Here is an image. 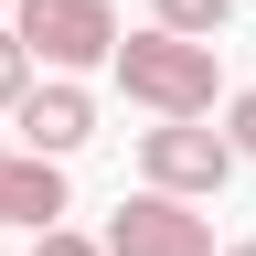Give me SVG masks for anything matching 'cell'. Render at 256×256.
Masks as SVG:
<instances>
[{"label": "cell", "mask_w": 256, "mask_h": 256, "mask_svg": "<svg viewBox=\"0 0 256 256\" xmlns=\"http://www.w3.org/2000/svg\"><path fill=\"white\" fill-rule=\"evenodd\" d=\"M32 256H107V246H96V235H75V224H54V235L32 246Z\"/></svg>", "instance_id": "10"}, {"label": "cell", "mask_w": 256, "mask_h": 256, "mask_svg": "<svg viewBox=\"0 0 256 256\" xmlns=\"http://www.w3.org/2000/svg\"><path fill=\"white\" fill-rule=\"evenodd\" d=\"M11 128H22V150H32V160H75V150L96 139V96H86L75 75H43V86L11 107Z\"/></svg>", "instance_id": "5"}, {"label": "cell", "mask_w": 256, "mask_h": 256, "mask_svg": "<svg viewBox=\"0 0 256 256\" xmlns=\"http://www.w3.org/2000/svg\"><path fill=\"white\" fill-rule=\"evenodd\" d=\"M32 86H43V75H32V54H22V32L0 22V107H22Z\"/></svg>", "instance_id": "8"}, {"label": "cell", "mask_w": 256, "mask_h": 256, "mask_svg": "<svg viewBox=\"0 0 256 256\" xmlns=\"http://www.w3.org/2000/svg\"><path fill=\"white\" fill-rule=\"evenodd\" d=\"M11 32L32 64H54V75H86V64L118 54V11L107 0H11Z\"/></svg>", "instance_id": "3"}, {"label": "cell", "mask_w": 256, "mask_h": 256, "mask_svg": "<svg viewBox=\"0 0 256 256\" xmlns=\"http://www.w3.org/2000/svg\"><path fill=\"white\" fill-rule=\"evenodd\" d=\"M224 256H256V235H246V246H224Z\"/></svg>", "instance_id": "11"}, {"label": "cell", "mask_w": 256, "mask_h": 256, "mask_svg": "<svg viewBox=\"0 0 256 256\" xmlns=\"http://www.w3.org/2000/svg\"><path fill=\"white\" fill-rule=\"evenodd\" d=\"M0 224H32V235H54V224H64V160L0 150Z\"/></svg>", "instance_id": "6"}, {"label": "cell", "mask_w": 256, "mask_h": 256, "mask_svg": "<svg viewBox=\"0 0 256 256\" xmlns=\"http://www.w3.org/2000/svg\"><path fill=\"white\" fill-rule=\"evenodd\" d=\"M150 22H160V32H192V43H214V32L235 22V0H150Z\"/></svg>", "instance_id": "7"}, {"label": "cell", "mask_w": 256, "mask_h": 256, "mask_svg": "<svg viewBox=\"0 0 256 256\" xmlns=\"http://www.w3.org/2000/svg\"><path fill=\"white\" fill-rule=\"evenodd\" d=\"M224 139H235V160H256V86L224 96Z\"/></svg>", "instance_id": "9"}, {"label": "cell", "mask_w": 256, "mask_h": 256, "mask_svg": "<svg viewBox=\"0 0 256 256\" xmlns=\"http://www.w3.org/2000/svg\"><path fill=\"white\" fill-rule=\"evenodd\" d=\"M139 182L182 192V203H214V192L235 182V139L203 128V118H160V128H139Z\"/></svg>", "instance_id": "2"}, {"label": "cell", "mask_w": 256, "mask_h": 256, "mask_svg": "<svg viewBox=\"0 0 256 256\" xmlns=\"http://www.w3.org/2000/svg\"><path fill=\"white\" fill-rule=\"evenodd\" d=\"M96 246H107V256H224V246H214V224L192 214L182 192H150V182L107 214V235H96Z\"/></svg>", "instance_id": "4"}, {"label": "cell", "mask_w": 256, "mask_h": 256, "mask_svg": "<svg viewBox=\"0 0 256 256\" xmlns=\"http://www.w3.org/2000/svg\"><path fill=\"white\" fill-rule=\"evenodd\" d=\"M0 22H11V0H0Z\"/></svg>", "instance_id": "12"}, {"label": "cell", "mask_w": 256, "mask_h": 256, "mask_svg": "<svg viewBox=\"0 0 256 256\" xmlns=\"http://www.w3.org/2000/svg\"><path fill=\"white\" fill-rule=\"evenodd\" d=\"M107 75L128 107H150V118H214V96H224V43H192V32H118V54H107Z\"/></svg>", "instance_id": "1"}]
</instances>
